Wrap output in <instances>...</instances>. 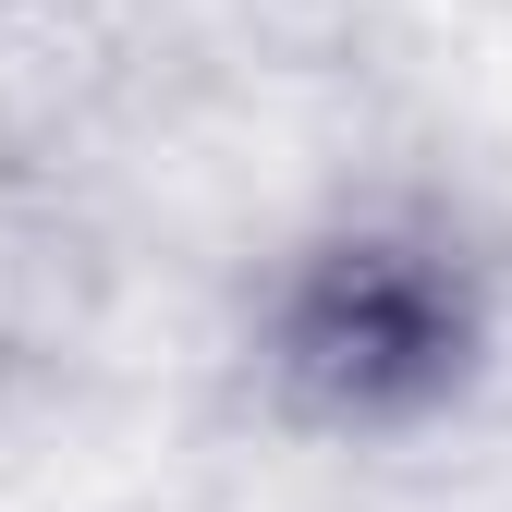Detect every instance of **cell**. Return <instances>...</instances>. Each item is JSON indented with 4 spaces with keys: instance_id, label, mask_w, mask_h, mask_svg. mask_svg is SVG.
<instances>
[{
    "instance_id": "1",
    "label": "cell",
    "mask_w": 512,
    "mask_h": 512,
    "mask_svg": "<svg viewBox=\"0 0 512 512\" xmlns=\"http://www.w3.org/2000/svg\"><path fill=\"white\" fill-rule=\"evenodd\" d=\"M293 342H305V366L330 378V391H403V378H427L452 354V305H439V281L403 269V256H342V269L305 293Z\"/></svg>"
}]
</instances>
